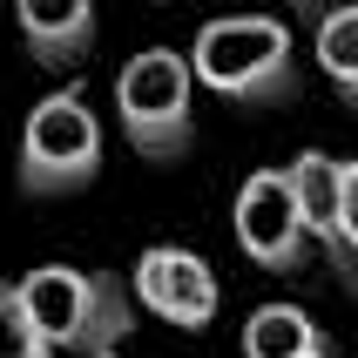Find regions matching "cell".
<instances>
[{"mask_svg": "<svg viewBox=\"0 0 358 358\" xmlns=\"http://www.w3.org/2000/svg\"><path fill=\"white\" fill-rule=\"evenodd\" d=\"M101 176V122L81 88H55L27 108L20 129V189L27 196H68Z\"/></svg>", "mask_w": 358, "mask_h": 358, "instance_id": "cell-4", "label": "cell"}, {"mask_svg": "<svg viewBox=\"0 0 358 358\" xmlns=\"http://www.w3.org/2000/svg\"><path fill=\"white\" fill-rule=\"evenodd\" d=\"M108 358H122V352H108Z\"/></svg>", "mask_w": 358, "mask_h": 358, "instance_id": "cell-14", "label": "cell"}, {"mask_svg": "<svg viewBox=\"0 0 358 358\" xmlns=\"http://www.w3.org/2000/svg\"><path fill=\"white\" fill-rule=\"evenodd\" d=\"M237 250L271 278H304L311 237H304V217H298V196H291L284 169H257L237 189Z\"/></svg>", "mask_w": 358, "mask_h": 358, "instance_id": "cell-5", "label": "cell"}, {"mask_svg": "<svg viewBox=\"0 0 358 358\" xmlns=\"http://www.w3.org/2000/svg\"><path fill=\"white\" fill-rule=\"evenodd\" d=\"M115 115L142 162H182L196 142V75L176 48H142L115 75Z\"/></svg>", "mask_w": 358, "mask_h": 358, "instance_id": "cell-3", "label": "cell"}, {"mask_svg": "<svg viewBox=\"0 0 358 358\" xmlns=\"http://www.w3.org/2000/svg\"><path fill=\"white\" fill-rule=\"evenodd\" d=\"M291 196H298V217H304V237L324 250L331 264V278L345 284V298H358V250H352V230H345V203H338V162L318 156V149H304L291 169Z\"/></svg>", "mask_w": 358, "mask_h": 358, "instance_id": "cell-7", "label": "cell"}, {"mask_svg": "<svg viewBox=\"0 0 358 358\" xmlns=\"http://www.w3.org/2000/svg\"><path fill=\"white\" fill-rule=\"evenodd\" d=\"M0 358H55V345L41 338V324L27 318L14 284H0Z\"/></svg>", "mask_w": 358, "mask_h": 358, "instance_id": "cell-11", "label": "cell"}, {"mask_svg": "<svg viewBox=\"0 0 358 358\" xmlns=\"http://www.w3.org/2000/svg\"><path fill=\"white\" fill-rule=\"evenodd\" d=\"M291 7H298L304 20H324V14H331V7H345V0H291Z\"/></svg>", "mask_w": 358, "mask_h": 358, "instance_id": "cell-13", "label": "cell"}, {"mask_svg": "<svg viewBox=\"0 0 358 358\" xmlns=\"http://www.w3.org/2000/svg\"><path fill=\"white\" fill-rule=\"evenodd\" d=\"M129 298L149 311V318L176 324V331H203V324L217 318V271L196 257V250H176V243H156V250H142L136 257V278H129Z\"/></svg>", "mask_w": 358, "mask_h": 358, "instance_id": "cell-6", "label": "cell"}, {"mask_svg": "<svg viewBox=\"0 0 358 358\" xmlns=\"http://www.w3.org/2000/svg\"><path fill=\"white\" fill-rule=\"evenodd\" d=\"M338 203H345V230H352V250H358V162H338Z\"/></svg>", "mask_w": 358, "mask_h": 358, "instance_id": "cell-12", "label": "cell"}, {"mask_svg": "<svg viewBox=\"0 0 358 358\" xmlns=\"http://www.w3.org/2000/svg\"><path fill=\"white\" fill-rule=\"evenodd\" d=\"M189 75L223 101L278 108L298 95V41L278 14H223L189 48Z\"/></svg>", "mask_w": 358, "mask_h": 358, "instance_id": "cell-1", "label": "cell"}, {"mask_svg": "<svg viewBox=\"0 0 358 358\" xmlns=\"http://www.w3.org/2000/svg\"><path fill=\"white\" fill-rule=\"evenodd\" d=\"M14 20H20V41L41 68H81L95 55V0H14Z\"/></svg>", "mask_w": 358, "mask_h": 358, "instance_id": "cell-8", "label": "cell"}, {"mask_svg": "<svg viewBox=\"0 0 358 358\" xmlns=\"http://www.w3.org/2000/svg\"><path fill=\"white\" fill-rule=\"evenodd\" d=\"M311 48H318V68L331 75V88L358 108V0H345L324 20H311Z\"/></svg>", "mask_w": 358, "mask_h": 358, "instance_id": "cell-10", "label": "cell"}, {"mask_svg": "<svg viewBox=\"0 0 358 358\" xmlns=\"http://www.w3.org/2000/svg\"><path fill=\"white\" fill-rule=\"evenodd\" d=\"M27 318L41 324V338L75 358H108L129 331H136V298L129 284L108 271H81V264H41L14 284Z\"/></svg>", "mask_w": 358, "mask_h": 358, "instance_id": "cell-2", "label": "cell"}, {"mask_svg": "<svg viewBox=\"0 0 358 358\" xmlns=\"http://www.w3.org/2000/svg\"><path fill=\"white\" fill-rule=\"evenodd\" d=\"M243 358H331V338L304 318V304H257L243 318Z\"/></svg>", "mask_w": 358, "mask_h": 358, "instance_id": "cell-9", "label": "cell"}]
</instances>
